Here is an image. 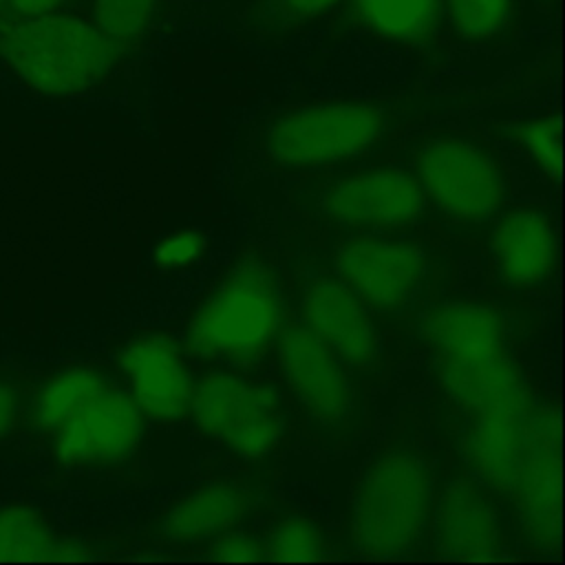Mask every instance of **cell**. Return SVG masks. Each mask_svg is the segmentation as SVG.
<instances>
[{
    "label": "cell",
    "instance_id": "1",
    "mask_svg": "<svg viewBox=\"0 0 565 565\" xmlns=\"http://www.w3.org/2000/svg\"><path fill=\"white\" fill-rule=\"evenodd\" d=\"M422 340L459 411L466 470L508 501L543 399L530 391L501 313L483 300H446L424 318Z\"/></svg>",
    "mask_w": 565,
    "mask_h": 565
},
{
    "label": "cell",
    "instance_id": "2",
    "mask_svg": "<svg viewBox=\"0 0 565 565\" xmlns=\"http://www.w3.org/2000/svg\"><path fill=\"white\" fill-rule=\"evenodd\" d=\"M146 417L117 371L95 362L29 369V402L13 446L79 477L124 470L143 441Z\"/></svg>",
    "mask_w": 565,
    "mask_h": 565
},
{
    "label": "cell",
    "instance_id": "3",
    "mask_svg": "<svg viewBox=\"0 0 565 565\" xmlns=\"http://www.w3.org/2000/svg\"><path fill=\"white\" fill-rule=\"evenodd\" d=\"M282 320L280 276L265 256L249 252L194 305L181 342L190 360L247 366L274 347Z\"/></svg>",
    "mask_w": 565,
    "mask_h": 565
},
{
    "label": "cell",
    "instance_id": "4",
    "mask_svg": "<svg viewBox=\"0 0 565 565\" xmlns=\"http://www.w3.org/2000/svg\"><path fill=\"white\" fill-rule=\"evenodd\" d=\"M437 497L430 459L391 441L362 468L349 508V545L371 558H402L424 545Z\"/></svg>",
    "mask_w": 565,
    "mask_h": 565
},
{
    "label": "cell",
    "instance_id": "5",
    "mask_svg": "<svg viewBox=\"0 0 565 565\" xmlns=\"http://www.w3.org/2000/svg\"><path fill=\"white\" fill-rule=\"evenodd\" d=\"M124 55L90 18L53 11L0 24V66L40 95H84L110 79Z\"/></svg>",
    "mask_w": 565,
    "mask_h": 565
},
{
    "label": "cell",
    "instance_id": "6",
    "mask_svg": "<svg viewBox=\"0 0 565 565\" xmlns=\"http://www.w3.org/2000/svg\"><path fill=\"white\" fill-rule=\"evenodd\" d=\"M393 126L384 102L362 97L318 99L285 106L258 132L263 161L280 170H316L373 150Z\"/></svg>",
    "mask_w": 565,
    "mask_h": 565
},
{
    "label": "cell",
    "instance_id": "7",
    "mask_svg": "<svg viewBox=\"0 0 565 565\" xmlns=\"http://www.w3.org/2000/svg\"><path fill=\"white\" fill-rule=\"evenodd\" d=\"M185 417L203 437L245 461L269 457L287 424L274 384L247 375L241 366L221 364L194 375Z\"/></svg>",
    "mask_w": 565,
    "mask_h": 565
},
{
    "label": "cell",
    "instance_id": "8",
    "mask_svg": "<svg viewBox=\"0 0 565 565\" xmlns=\"http://www.w3.org/2000/svg\"><path fill=\"white\" fill-rule=\"evenodd\" d=\"M411 172L426 203L459 223H483L503 207L508 183L501 161L483 141L435 132L413 148Z\"/></svg>",
    "mask_w": 565,
    "mask_h": 565
},
{
    "label": "cell",
    "instance_id": "9",
    "mask_svg": "<svg viewBox=\"0 0 565 565\" xmlns=\"http://www.w3.org/2000/svg\"><path fill=\"white\" fill-rule=\"evenodd\" d=\"M318 214L353 234H397L426 212V196L411 168L373 163L331 179L318 196Z\"/></svg>",
    "mask_w": 565,
    "mask_h": 565
},
{
    "label": "cell",
    "instance_id": "10",
    "mask_svg": "<svg viewBox=\"0 0 565 565\" xmlns=\"http://www.w3.org/2000/svg\"><path fill=\"white\" fill-rule=\"evenodd\" d=\"M113 369L146 419H185L194 373L181 340L159 329L124 335L113 347Z\"/></svg>",
    "mask_w": 565,
    "mask_h": 565
},
{
    "label": "cell",
    "instance_id": "11",
    "mask_svg": "<svg viewBox=\"0 0 565 565\" xmlns=\"http://www.w3.org/2000/svg\"><path fill=\"white\" fill-rule=\"evenodd\" d=\"M426 267L424 252L393 234H351L333 256V276L377 313H397L411 305Z\"/></svg>",
    "mask_w": 565,
    "mask_h": 565
},
{
    "label": "cell",
    "instance_id": "12",
    "mask_svg": "<svg viewBox=\"0 0 565 565\" xmlns=\"http://www.w3.org/2000/svg\"><path fill=\"white\" fill-rule=\"evenodd\" d=\"M287 391L305 415L322 428L338 430L353 415L349 369L316 338L300 318H285L271 347Z\"/></svg>",
    "mask_w": 565,
    "mask_h": 565
},
{
    "label": "cell",
    "instance_id": "13",
    "mask_svg": "<svg viewBox=\"0 0 565 565\" xmlns=\"http://www.w3.org/2000/svg\"><path fill=\"white\" fill-rule=\"evenodd\" d=\"M525 545L556 552L561 541V433L558 413L545 399L534 419L532 439L508 494Z\"/></svg>",
    "mask_w": 565,
    "mask_h": 565
},
{
    "label": "cell",
    "instance_id": "14",
    "mask_svg": "<svg viewBox=\"0 0 565 565\" xmlns=\"http://www.w3.org/2000/svg\"><path fill=\"white\" fill-rule=\"evenodd\" d=\"M428 539L430 550L441 558H501L505 527L494 492L470 472L448 479L437 488Z\"/></svg>",
    "mask_w": 565,
    "mask_h": 565
},
{
    "label": "cell",
    "instance_id": "15",
    "mask_svg": "<svg viewBox=\"0 0 565 565\" xmlns=\"http://www.w3.org/2000/svg\"><path fill=\"white\" fill-rule=\"evenodd\" d=\"M300 320L349 369H371L377 358V333L371 311L333 274L307 280Z\"/></svg>",
    "mask_w": 565,
    "mask_h": 565
},
{
    "label": "cell",
    "instance_id": "16",
    "mask_svg": "<svg viewBox=\"0 0 565 565\" xmlns=\"http://www.w3.org/2000/svg\"><path fill=\"white\" fill-rule=\"evenodd\" d=\"M256 492L241 481L216 479L177 494L148 525V539L161 547H196L241 525L254 508Z\"/></svg>",
    "mask_w": 565,
    "mask_h": 565
},
{
    "label": "cell",
    "instance_id": "17",
    "mask_svg": "<svg viewBox=\"0 0 565 565\" xmlns=\"http://www.w3.org/2000/svg\"><path fill=\"white\" fill-rule=\"evenodd\" d=\"M492 254L499 278L508 287L536 289L550 282L556 265V232L550 214L525 203L499 210Z\"/></svg>",
    "mask_w": 565,
    "mask_h": 565
},
{
    "label": "cell",
    "instance_id": "18",
    "mask_svg": "<svg viewBox=\"0 0 565 565\" xmlns=\"http://www.w3.org/2000/svg\"><path fill=\"white\" fill-rule=\"evenodd\" d=\"M97 550L90 539L62 527L42 510L20 503L0 508V561H82Z\"/></svg>",
    "mask_w": 565,
    "mask_h": 565
},
{
    "label": "cell",
    "instance_id": "19",
    "mask_svg": "<svg viewBox=\"0 0 565 565\" xmlns=\"http://www.w3.org/2000/svg\"><path fill=\"white\" fill-rule=\"evenodd\" d=\"M340 22L364 38L417 46L430 42L441 22V0H344Z\"/></svg>",
    "mask_w": 565,
    "mask_h": 565
},
{
    "label": "cell",
    "instance_id": "20",
    "mask_svg": "<svg viewBox=\"0 0 565 565\" xmlns=\"http://www.w3.org/2000/svg\"><path fill=\"white\" fill-rule=\"evenodd\" d=\"M444 22L452 35L468 44L501 38L514 20V0H441Z\"/></svg>",
    "mask_w": 565,
    "mask_h": 565
},
{
    "label": "cell",
    "instance_id": "21",
    "mask_svg": "<svg viewBox=\"0 0 565 565\" xmlns=\"http://www.w3.org/2000/svg\"><path fill=\"white\" fill-rule=\"evenodd\" d=\"M161 0H93L90 20L124 53L141 46L154 26Z\"/></svg>",
    "mask_w": 565,
    "mask_h": 565
},
{
    "label": "cell",
    "instance_id": "22",
    "mask_svg": "<svg viewBox=\"0 0 565 565\" xmlns=\"http://www.w3.org/2000/svg\"><path fill=\"white\" fill-rule=\"evenodd\" d=\"M344 0H256L247 20L263 38H289L331 15Z\"/></svg>",
    "mask_w": 565,
    "mask_h": 565
},
{
    "label": "cell",
    "instance_id": "23",
    "mask_svg": "<svg viewBox=\"0 0 565 565\" xmlns=\"http://www.w3.org/2000/svg\"><path fill=\"white\" fill-rule=\"evenodd\" d=\"M260 539L265 561H318L327 552L322 527L302 514L280 516Z\"/></svg>",
    "mask_w": 565,
    "mask_h": 565
},
{
    "label": "cell",
    "instance_id": "24",
    "mask_svg": "<svg viewBox=\"0 0 565 565\" xmlns=\"http://www.w3.org/2000/svg\"><path fill=\"white\" fill-rule=\"evenodd\" d=\"M512 137L534 161V166L550 179L561 174V126L558 117L541 115L525 119L512 128Z\"/></svg>",
    "mask_w": 565,
    "mask_h": 565
},
{
    "label": "cell",
    "instance_id": "25",
    "mask_svg": "<svg viewBox=\"0 0 565 565\" xmlns=\"http://www.w3.org/2000/svg\"><path fill=\"white\" fill-rule=\"evenodd\" d=\"M29 402V369L0 366V448L15 444Z\"/></svg>",
    "mask_w": 565,
    "mask_h": 565
},
{
    "label": "cell",
    "instance_id": "26",
    "mask_svg": "<svg viewBox=\"0 0 565 565\" xmlns=\"http://www.w3.org/2000/svg\"><path fill=\"white\" fill-rule=\"evenodd\" d=\"M207 252V236L201 230H179L159 241L152 252V265L159 271H177L201 260Z\"/></svg>",
    "mask_w": 565,
    "mask_h": 565
},
{
    "label": "cell",
    "instance_id": "27",
    "mask_svg": "<svg viewBox=\"0 0 565 565\" xmlns=\"http://www.w3.org/2000/svg\"><path fill=\"white\" fill-rule=\"evenodd\" d=\"M207 556L214 561H265L263 539L256 532L234 525L205 543Z\"/></svg>",
    "mask_w": 565,
    "mask_h": 565
},
{
    "label": "cell",
    "instance_id": "28",
    "mask_svg": "<svg viewBox=\"0 0 565 565\" xmlns=\"http://www.w3.org/2000/svg\"><path fill=\"white\" fill-rule=\"evenodd\" d=\"M68 0H0V24L60 11Z\"/></svg>",
    "mask_w": 565,
    "mask_h": 565
}]
</instances>
